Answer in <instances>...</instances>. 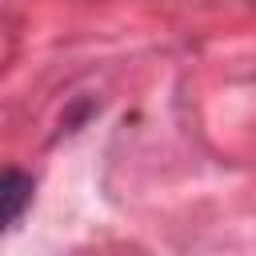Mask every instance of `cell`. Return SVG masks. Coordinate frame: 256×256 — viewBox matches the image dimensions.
I'll return each instance as SVG.
<instances>
[{
	"label": "cell",
	"mask_w": 256,
	"mask_h": 256,
	"mask_svg": "<svg viewBox=\"0 0 256 256\" xmlns=\"http://www.w3.org/2000/svg\"><path fill=\"white\" fill-rule=\"evenodd\" d=\"M32 192H36V184H32L28 172H16V168H12V172H0V232L12 228V224L28 212Z\"/></svg>",
	"instance_id": "obj_1"
}]
</instances>
